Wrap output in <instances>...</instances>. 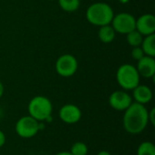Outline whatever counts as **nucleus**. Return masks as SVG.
Listing matches in <instances>:
<instances>
[{"label": "nucleus", "mask_w": 155, "mask_h": 155, "mask_svg": "<svg viewBox=\"0 0 155 155\" xmlns=\"http://www.w3.org/2000/svg\"><path fill=\"white\" fill-rule=\"evenodd\" d=\"M148 124V110L145 105L133 102L124 111L123 126L128 134H139L145 130Z\"/></svg>", "instance_id": "obj_1"}, {"label": "nucleus", "mask_w": 155, "mask_h": 155, "mask_svg": "<svg viewBox=\"0 0 155 155\" xmlns=\"http://www.w3.org/2000/svg\"><path fill=\"white\" fill-rule=\"evenodd\" d=\"M114 13L110 5L104 2H96L92 4L86 9L85 16L87 21L96 26L110 25Z\"/></svg>", "instance_id": "obj_2"}, {"label": "nucleus", "mask_w": 155, "mask_h": 155, "mask_svg": "<svg viewBox=\"0 0 155 155\" xmlns=\"http://www.w3.org/2000/svg\"><path fill=\"white\" fill-rule=\"evenodd\" d=\"M28 115L35 119L37 122H45L49 120L53 113V104L49 98L44 95L33 97L27 106Z\"/></svg>", "instance_id": "obj_3"}, {"label": "nucleus", "mask_w": 155, "mask_h": 155, "mask_svg": "<svg viewBox=\"0 0 155 155\" xmlns=\"http://www.w3.org/2000/svg\"><path fill=\"white\" fill-rule=\"evenodd\" d=\"M140 79L136 67L131 64H124L117 69L116 81L124 91H133L140 84Z\"/></svg>", "instance_id": "obj_4"}, {"label": "nucleus", "mask_w": 155, "mask_h": 155, "mask_svg": "<svg viewBox=\"0 0 155 155\" xmlns=\"http://www.w3.org/2000/svg\"><path fill=\"white\" fill-rule=\"evenodd\" d=\"M16 134L23 139H30L37 134L40 130V123L30 115L19 118L15 124Z\"/></svg>", "instance_id": "obj_5"}, {"label": "nucleus", "mask_w": 155, "mask_h": 155, "mask_svg": "<svg viewBox=\"0 0 155 155\" xmlns=\"http://www.w3.org/2000/svg\"><path fill=\"white\" fill-rule=\"evenodd\" d=\"M55 71L62 77H71L77 72L78 62L75 56L64 54L59 56L55 62Z\"/></svg>", "instance_id": "obj_6"}, {"label": "nucleus", "mask_w": 155, "mask_h": 155, "mask_svg": "<svg viewBox=\"0 0 155 155\" xmlns=\"http://www.w3.org/2000/svg\"><path fill=\"white\" fill-rule=\"evenodd\" d=\"M136 18L130 13L123 12L114 15L111 22V25L114 29L115 33L126 35L135 29Z\"/></svg>", "instance_id": "obj_7"}, {"label": "nucleus", "mask_w": 155, "mask_h": 155, "mask_svg": "<svg viewBox=\"0 0 155 155\" xmlns=\"http://www.w3.org/2000/svg\"><path fill=\"white\" fill-rule=\"evenodd\" d=\"M109 105L116 111H125L133 103V97L124 90L113 92L108 99Z\"/></svg>", "instance_id": "obj_8"}, {"label": "nucleus", "mask_w": 155, "mask_h": 155, "mask_svg": "<svg viewBox=\"0 0 155 155\" xmlns=\"http://www.w3.org/2000/svg\"><path fill=\"white\" fill-rule=\"evenodd\" d=\"M58 114L61 121L67 124H74L82 118L81 109L73 104H66L63 105L60 108Z\"/></svg>", "instance_id": "obj_9"}, {"label": "nucleus", "mask_w": 155, "mask_h": 155, "mask_svg": "<svg viewBox=\"0 0 155 155\" xmlns=\"http://www.w3.org/2000/svg\"><path fill=\"white\" fill-rule=\"evenodd\" d=\"M135 29L143 36L153 35L155 32V16L152 14H144L139 16L135 22Z\"/></svg>", "instance_id": "obj_10"}, {"label": "nucleus", "mask_w": 155, "mask_h": 155, "mask_svg": "<svg viewBox=\"0 0 155 155\" xmlns=\"http://www.w3.org/2000/svg\"><path fill=\"white\" fill-rule=\"evenodd\" d=\"M136 69L140 74L144 78H153L155 75L154 57L144 55L142 59L137 61Z\"/></svg>", "instance_id": "obj_11"}, {"label": "nucleus", "mask_w": 155, "mask_h": 155, "mask_svg": "<svg viewBox=\"0 0 155 155\" xmlns=\"http://www.w3.org/2000/svg\"><path fill=\"white\" fill-rule=\"evenodd\" d=\"M133 98L135 103L144 105L152 101L153 91L149 86L145 84H138L133 90Z\"/></svg>", "instance_id": "obj_12"}, {"label": "nucleus", "mask_w": 155, "mask_h": 155, "mask_svg": "<svg viewBox=\"0 0 155 155\" xmlns=\"http://www.w3.org/2000/svg\"><path fill=\"white\" fill-rule=\"evenodd\" d=\"M115 31L113 26L110 25L100 26L98 30V37L100 41L104 44H110L115 38Z\"/></svg>", "instance_id": "obj_13"}, {"label": "nucleus", "mask_w": 155, "mask_h": 155, "mask_svg": "<svg viewBox=\"0 0 155 155\" xmlns=\"http://www.w3.org/2000/svg\"><path fill=\"white\" fill-rule=\"evenodd\" d=\"M141 48L143 49L145 55L148 56H155V35H149L143 36Z\"/></svg>", "instance_id": "obj_14"}, {"label": "nucleus", "mask_w": 155, "mask_h": 155, "mask_svg": "<svg viewBox=\"0 0 155 155\" xmlns=\"http://www.w3.org/2000/svg\"><path fill=\"white\" fill-rule=\"evenodd\" d=\"M143 39V35H141L136 29L126 34V41L129 44V45H131L132 47L141 46Z\"/></svg>", "instance_id": "obj_15"}, {"label": "nucleus", "mask_w": 155, "mask_h": 155, "mask_svg": "<svg viewBox=\"0 0 155 155\" xmlns=\"http://www.w3.org/2000/svg\"><path fill=\"white\" fill-rule=\"evenodd\" d=\"M62 10L72 13L76 11L80 6V0H57Z\"/></svg>", "instance_id": "obj_16"}, {"label": "nucleus", "mask_w": 155, "mask_h": 155, "mask_svg": "<svg viewBox=\"0 0 155 155\" xmlns=\"http://www.w3.org/2000/svg\"><path fill=\"white\" fill-rule=\"evenodd\" d=\"M136 155H155V145L152 142H143L137 148Z\"/></svg>", "instance_id": "obj_17"}, {"label": "nucleus", "mask_w": 155, "mask_h": 155, "mask_svg": "<svg viewBox=\"0 0 155 155\" xmlns=\"http://www.w3.org/2000/svg\"><path fill=\"white\" fill-rule=\"evenodd\" d=\"M70 153L72 155H87L88 147L83 142H76L72 145Z\"/></svg>", "instance_id": "obj_18"}, {"label": "nucleus", "mask_w": 155, "mask_h": 155, "mask_svg": "<svg viewBox=\"0 0 155 155\" xmlns=\"http://www.w3.org/2000/svg\"><path fill=\"white\" fill-rule=\"evenodd\" d=\"M131 55L132 57L136 60V61H139L140 59H142L145 54L143 51V49L141 48V46H137V47H133V50L131 52Z\"/></svg>", "instance_id": "obj_19"}, {"label": "nucleus", "mask_w": 155, "mask_h": 155, "mask_svg": "<svg viewBox=\"0 0 155 155\" xmlns=\"http://www.w3.org/2000/svg\"><path fill=\"white\" fill-rule=\"evenodd\" d=\"M148 120L149 123L153 126L155 124V109L153 108L151 111H148Z\"/></svg>", "instance_id": "obj_20"}, {"label": "nucleus", "mask_w": 155, "mask_h": 155, "mask_svg": "<svg viewBox=\"0 0 155 155\" xmlns=\"http://www.w3.org/2000/svg\"><path fill=\"white\" fill-rule=\"evenodd\" d=\"M5 142H6L5 134V133H4L3 131H1V130H0V148H1V147H3V146L5 145Z\"/></svg>", "instance_id": "obj_21"}, {"label": "nucleus", "mask_w": 155, "mask_h": 155, "mask_svg": "<svg viewBox=\"0 0 155 155\" xmlns=\"http://www.w3.org/2000/svg\"><path fill=\"white\" fill-rule=\"evenodd\" d=\"M4 92H5V87H4V84H2V82L0 81V99L2 98V96L4 94Z\"/></svg>", "instance_id": "obj_22"}, {"label": "nucleus", "mask_w": 155, "mask_h": 155, "mask_svg": "<svg viewBox=\"0 0 155 155\" xmlns=\"http://www.w3.org/2000/svg\"><path fill=\"white\" fill-rule=\"evenodd\" d=\"M97 155H112L109 152H107V151H100Z\"/></svg>", "instance_id": "obj_23"}, {"label": "nucleus", "mask_w": 155, "mask_h": 155, "mask_svg": "<svg viewBox=\"0 0 155 155\" xmlns=\"http://www.w3.org/2000/svg\"><path fill=\"white\" fill-rule=\"evenodd\" d=\"M54 155H72V153L70 152H60Z\"/></svg>", "instance_id": "obj_24"}, {"label": "nucleus", "mask_w": 155, "mask_h": 155, "mask_svg": "<svg viewBox=\"0 0 155 155\" xmlns=\"http://www.w3.org/2000/svg\"><path fill=\"white\" fill-rule=\"evenodd\" d=\"M121 4H127L130 2V0H118Z\"/></svg>", "instance_id": "obj_25"}, {"label": "nucleus", "mask_w": 155, "mask_h": 155, "mask_svg": "<svg viewBox=\"0 0 155 155\" xmlns=\"http://www.w3.org/2000/svg\"><path fill=\"white\" fill-rule=\"evenodd\" d=\"M48 1H53V0H48Z\"/></svg>", "instance_id": "obj_26"}]
</instances>
